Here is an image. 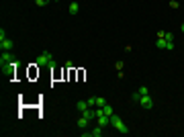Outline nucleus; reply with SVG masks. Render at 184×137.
Here are the masks:
<instances>
[{
    "instance_id": "nucleus-22",
    "label": "nucleus",
    "mask_w": 184,
    "mask_h": 137,
    "mask_svg": "<svg viewBox=\"0 0 184 137\" xmlns=\"http://www.w3.org/2000/svg\"><path fill=\"white\" fill-rule=\"evenodd\" d=\"M33 2H35V0H33Z\"/></svg>"
},
{
    "instance_id": "nucleus-2",
    "label": "nucleus",
    "mask_w": 184,
    "mask_h": 137,
    "mask_svg": "<svg viewBox=\"0 0 184 137\" xmlns=\"http://www.w3.org/2000/svg\"><path fill=\"white\" fill-rule=\"evenodd\" d=\"M37 66H55L51 53H49V51H43V53L37 57Z\"/></svg>"
},
{
    "instance_id": "nucleus-13",
    "label": "nucleus",
    "mask_w": 184,
    "mask_h": 137,
    "mask_svg": "<svg viewBox=\"0 0 184 137\" xmlns=\"http://www.w3.org/2000/svg\"><path fill=\"white\" fill-rule=\"evenodd\" d=\"M141 96H145V94H150V90H147V86H139V90H137Z\"/></svg>"
},
{
    "instance_id": "nucleus-9",
    "label": "nucleus",
    "mask_w": 184,
    "mask_h": 137,
    "mask_svg": "<svg viewBox=\"0 0 184 137\" xmlns=\"http://www.w3.org/2000/svg\"><path fill=\"white\" fill-rule=\"evenodd\" d=\"M102 129H104V127H100V125H98V127H94V129L90 131V137H100L102 135Z\"/></svg>"
},
{
    "instance_id": "nucleus-3",
    "label": "nucleus",
    "mask_w": 184,
    "mask_h": 137,
    "mask_svg": "<svg viewBox=\"0 0 184 137\" xmlns=\"http://www.w3.org/2000/svg\"><path fill=\"white\" fill-rule=\"evenodd\" d=\"M13 62H14L13 53H10V51H2V55H0V66H2V68H6L8 63H13Z\"/></svg>"
},
{
    "instance_id": "nucleus-1",
    "label": "nucleus",
    "mask_w": 184,
    "mask_h": 137,
    "mask_svg": "<svg viewBox=\"0 0 184 137\" xmlns=\"http://www.w3.org/2000/svg\"><path fill=\"white\" fill-rule=\"evenodd\" d=\"M110 125H113V127H115L119 133H123V135H127V133H129V127L123 123L121 119H119V115H115V113L110 115Z\"/></svg>"
},
{
    "instance_id": "nucleus-20",
    "label": "nucleus",
    "mask_w": 184,
    "mask_h": 137,
    "mask_svg": "<svg viewBox=\"0 0 184 137\" xmlns=\"http://www.w3.org/2000/svg\"><path fill=\"white\" fill-rule=\"evenodd\" d=\"M180 29H182V33H184V23H182V27H180Z\"/></svg>"
},
{
    "instance_id": "nucleus-15",
    "label": "nucleus",
    "mask_w": 184,
    "mask_h": 137,
    "mask_svg": "<svg viewBox=\"0 0 184 137\" xmlns=\"http://www.w3.org/2000/svg\"><path fill=\"white\" fill-rule=\"evenodd\" d=\"M131 98H133V100H135V103H139V98H141V94H139V92H137V90H135V92H133V96H131Z\"/></svg>"
},
{
    "instance_id": "nucleus-4",
    "label": "nucleus",
    "mask_w": 184,
    "mask_h": 137,
    "mask_svg": "<svg viewBox=\"0 0 184 137\" xmlns=\"http://www.w3.org/2000/svg\"><path fill=\"white\" fill-rule=\"evenodd\" d=\"M139 104H141L143 109H151V106H153V100H151L150 94H145V96H141V98H139Z\"/></svg>"
},
{
    "instance_id": "nucleus-14",
    "label": "nucleus",
    "mask_w": 184,
    "mask_h": 137,
    "mask_svg": "<svg viewBox=\"0 0 184 137\" xmlns=\"http://www.w3.org/2000/svg\"><path fill=\"white\" fill-rule=\"evenodd\" d=\"M49 2H51V0H35L37 6H45V4H49Z\"/></svg>"
},
{
    "instance_id": "nucleus-6",
    "label": "nucleus",
    "mask_w": 184,
    "mask_h": 137,
    "mask_svg": "<svg viewBox=\"0 0 184 137\" xmlns=\"http://www.w3.org/2000/svg\"><path fill=\"white\" fill-rule=\"evenodd\" d=\"M76 109L80 110V113H84V110H88V109H90L88 100H78V103H76Z\"/></svg>"
},
{
    "instance_id": "nucleus-21",
    "label": "nucleus",
    "mask_w": 184,
    "mask_h": 137,
    "mask_svg": "<svg viewBox=\"0 0 184 137\" xmlns=\"http://www.w3.org/2000/svg\"><path fill=\"white\" fill-rule=\"evenodd\" d=\"M55 2H57V0H55Z\"/></svg>"
},
{
    "instance_id": "nucleus-18",
    "label": "nucleus",
    "mask_w": 184,
    "mask_h": 137,
    "mask_svg": "<svg viewBox=\"0 0 184 137\" xmlns=\"http://www.w3.org/2000/svg\"><path fill=\"white\" fill-rule=\"evenodd\" d=\"M170 8H178V2H176V0H170Z\"/></svg>"
},
{
    "instance_id": "nucleus-8",
    "label": "nucleus",
    "mask_w": 184,
    "mask_h": 137,
    "mask_svg": "<svg viewBox=\"0 0 184 137\" xmlns=\"http://www.w3.org/2000/svg\"><path fill=\"white\" fill-rule=\"evenodd\" d=\"M168 43H170V41H166V37H162V39H157V41H156V45L160 49H168Z\"/></svg>"
},
{
    "instance_id": "nucleus-7",
    "label": "nucleus",
    "mask_w": 184,
    "mask_h": 137,
    "mask_svg": "<svg viewBox=\"0 0 184 137\" xmlns=\"http://www.w3.org/2000/svg\"><path fill=\"white\" fill-rule=\"evenodd\" d=\"M88 125H90V119H86L84 115L78 119V127H80V129H88Z\"/></svg>"
},
{
    "instance_id": "nucleus-5",
    "label": "nucleus",
    "mask_w": 184,
    "mask_h": 137,
    "mask_svg": "<svg viewBox=\"0 0 184 137\" xmlns=\"http://www.w3.org/2000/svg\"><path fill=\"white\" fill-rule=\"evenodd\" d=\"M13 47H14V43L10 41V39H0V49H2V51H10Z\"/></svg>"
},
{
    "instance_id": "nucleus-16",
    "label": "nucleus",
    "mask_w": 184,
    "mask_h": 137,
    "mask_svg": "<svg viewBox=\"0 0 184 137\" xmlns=\"http://www.w3.org/2000/svg\"><path fill=\"white\" fill-rule=\"evenodd\" d=\"M88 104H90V106H96V96H90V98H88Z\"/></svg>"
},
{
    "instance_id": "nucleus-12",
    "label": "nucleus",
    "mask_w": 184,
    "mask_h": 137,
    "mask_svg": "<svg viewBox=\"0 0 184 137\" xmlns=\"http://www.w3.org/2000/svg\"><path fill=\"white\" fill-rule=\"evenodd\" d=\"M106 104V98H100V96H96V106H104Z\"/></svg>"
},
{
    "instance_id": "nucleus-10",
    "label": "nucleus",
    "mask_w": 184,
    "mask_h": 137,
    "mask_svg": "<svg viewBox=\"0 0 184 137\" xmlns=\"http://www.w3.org/2000/svg\"><path fill=\"white\" fill-rule=\"evenodd\" d=\"M100 109H102V113H104V115H113V113H115V110H113V106H110V104L109 103H106V104H104V106H100Z\"/></svg>"
},
{
    "instance_id": "nucleus-19",
    "label": "nucleus",
    "mask_w": 184,
    "mask_h": 137,
    "mask_svg": "<svg viewBox=\"0 0 184 137\" xmlns=\"http://www.w3.org/2000/svg\"><path fill=\"white\" fill-rule=\"evenodd\" d=\"M115 68L119 70V72H121V70H123V62H117V63H115Z\"/></svg>"
},
{
    "instance_id": "nucleus-17",
    "label": "nucleus",
    "mask_w": 184,
    "mask_h": 137,
    "mask_svg": "<svg viewBox=\"0 0 184 137\" xmlns=\"http://www.w3.org/2000/svg\"><path fill=\"white\" fill-rule=\"evenodd\" d=\"M166 41H174V35H172V33H166Z\"/></svg>"
},
{
    "instance_id": "nucleus-11",
    "label": "nucleus",
    "mask_w": 184,
    "mask_h": 137,
    "mask_svg": "<svg viewBox=\"0 0 184 137\" xmlns=\"http://www.w3.org/2000/svg\"><path fill=\"white\" fill-rule=\"evenodd\" d=\"M80 13V6H78V2H72L70 4V14H78Z\"/></svg>"
}]
</instances>
